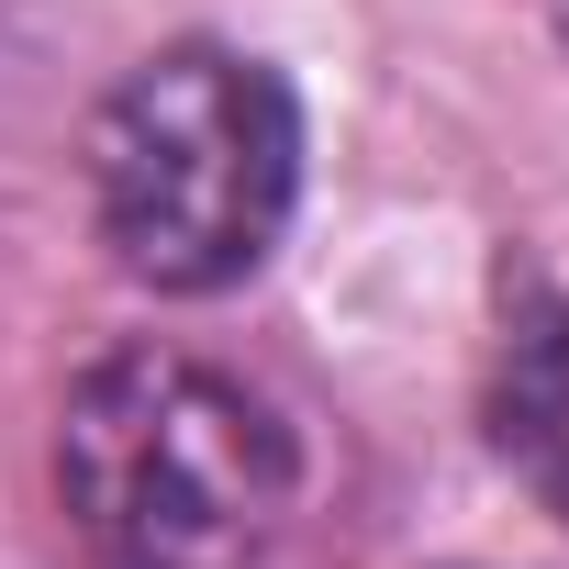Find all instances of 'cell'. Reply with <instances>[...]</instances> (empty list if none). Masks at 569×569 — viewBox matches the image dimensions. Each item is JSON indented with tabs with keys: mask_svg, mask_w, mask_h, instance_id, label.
<instances>
[{
	"mask_svg": "<svg viewBox=\"0 0 569 569\" xmlns=\"http://www.w3.org/2000/svg\"><path fill=\"white\" fill-rule=\"evenodd\" d=\"M57 491L101 569H268L302 502V436L190 347H112L68 391Z\"/></svg>",
	"mask_w": 569,
	"mask_h": 569,
	"instance_id": "1",
	"label": "cell"
},
{
	"mask_svg": "<svg viewBox=\"0 0 569 569\" xmlns=\"http://www.w3.org/2000/svg\"><path fill=\"white\" fill-rule=\"evenodd\" d=\"M90 201L123 279L168 302L234 291L268 268L302 201V101L246 46L146 57L90 123Z\"/></svg>",
	"mask_w": 569,
	"mask_h": 569,
	"instance_id": "2",
	"label": "cell"
},
{
	"mask_svg": "<svg viewBox=\"0 0 569 569\" xmlns=\"http://www.w3.org/2000/svg\"><path fill=\"white\" fill-rule=\"evenodd\" d=\"M491 447L536 491V513L569 525V291L513 302L502 358H491Z\"/></svg>",
	"mask_w": 569,
	"mask_h": 569,
	"instance_id": "3",
	"label": "cell"
},
{
	"mask_svg": "<svg viewBox=\"0 0 569 569\" xmlns=\"http://www.w3.org/2000/svg\"><path fill=\"white\" fill-rule=\"evenodd\" d=\"M547 12H558V34H569V0H547Z\"/></svg>",
	"mask_w": 569,
	"mask_h": 569,
	"instance_id": "4",
	"label": "cell"
}]
</instances>
